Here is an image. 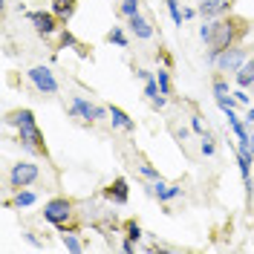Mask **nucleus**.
Wrapping results in <instances>:
<instances>
[{
	"mask_svg": "<svg viewBox=\"0 0 254 254\" xmlns=\"http://www.w3.org/2000/svg\"><path fill=\"white\" fill-rule=\"evenodd\" d=\"M9 125H15L20 130V144L32 150V153H44V136L35 127V113L32 110H17L9 116Z\"/></svg>",
	"mask_w": 254,
	"mask_h": 254,
	"instance_id": "obj_1",
	"label": "nucleus"
},
{
	"mask_svg": "<svg viewBox=\"0 0 254 254\" xmlns=\"http://www.w3.org/2000/svg\"><path fill=\"white\" fill-rule=\"evenodd\" d=\"M214 95H217V101H220V98H228V87H225V81H217V84H214Z\"/></svg>",
	"mask_w": 254,
	"mask_h": 254,
	"instance_id": "obj_23",
	"label": "nucleus"
},
{
	"mask_svg": "<svg viewBox=\"0 0 254 254\" xmlns=\"http://www.w3.org/2000/svg\"><path fill=\"white\" fill-rule=\"evenodd\" d=\"M72 214V202L69 199H49L47 208H44V217H47L52 225H64Z\"/></svg>",
	"mask_w": 254,
	"mask_h": 254,
	"instance_id": "obj_6",
	"label": "nucleus"
},
{
	"mask_svg": "<svg viewBox=\"0 0 254 254\" xmlns=\"http://www.w3.org/2000/svg\"><path fill=\"white\" fill-rule=\"evenodd\" d=\"M234 98H237L240 104H249V95H246V93H234Z\"/></svg>",
	"mask_w": 254,
	"mask_h": 254,
	"instance_id": "obj_30",
	"label": "nucleus"
},
{
	"mask_svg": "<svg viewBox=\"0 0 254 254\" xmlns=\"http://www.w3.org/2000/svg\"><path fill=\"white\" fill-rule=\"evenodd\" d=\"M32 202H35V193H32V190H17V196H15L17 208H29Z\"/></svg>",
	"mask_w": 254,
	"mask_h": 254,
	"instance_id": "obj_17",
	"label": "nucleus"
},
{
	"mask_svg": "<svg viewBox=\"0 0 254 254\" xmlns=\"http://www.w3.org/2000/svg\"><path fill=\"white\" fill-rule=\"evenodd\" d=\"M52 12L61 20H69L72 12H75V0H52Z\"/></svg>",
	"mask_w": 254,
	"mask_h": 254,
	"instance_id": "obj_13",
	"label": "nucleus"
},
{
	"mask_svg": "<svg viewBox=\"0 0 254 254\" xmlns=\"http://www.w3.org/2000/svg\"><path fill=\"white\" fill-rule=\"evenodd\" d=\"M38 179V165H32V162H17L12 165V174H9V182H12V188H26Z\"/></svg>",
	"mask_w": 254,
	"mask_h": 254,
	"instance_id": "obj_4",
	"label": "nucleus"
},
{
	"mask_svg": "<svg viewBox=\"0 0 254 254\" xmlns=\"http://www.w3.org/2000/svg\"><path fill=\"white\" fill-rule=\"evenodd\" d=\"M110 119L116 127H122V130H133V122H130V116L125 110H119V107H110Z\"/></svg>",
	"mask_w": 254,
	"mask_h": 254,
	"instance_id": "obj_16",
	"label": "nucleus"
},
{
	"mask_svg": "<svg viewBox=\"0 0 254 254\" xmlns=\"http://www.w3.org/2000/svg\"><path fill=\"white\" fill-rule=\"evenodd\" d=\"M107 196H110V199H116L119 205H122V202H127V182H125V179H116L110 188H107Z\"/></svg>",
	"mask_w": 254,
	"mask_h": 254,
	"instance_id": "obj_14",
	"label": "nucleus"
},
{
	"mask_svg": "<svg viewBox=\"0 0 254 254\" xmlns=\"http://www.w3.org/2000/svg\"><path fill=\"white\" fill-rule=\"evenodd\" d=\"M127 237H130V240H139V237H142V228H139V225L133 222V225H130V234H127Z\"/></svg>",
	"mask_w": 254,
	"mask_h": 254,
	"instance_id": "obj_27",
	"label": "nucleus"
},
{
	"mask_svg": "<svg viewBox=\"0 0 254 254\" xmlns=\"http://www.w3.org/2000/svg\"><path fill=\"white\" fill-rule=\"evenodd\" d=\"M202 153H205V156H211V153H214V139H211L208 133H202Z\"/></svg>",
	"mask_w": 254,
	"mask_h": 254,
	"instance_id": "obj_24",
	"label": "nucleus"
},
{
	"mask_svg": "<svg viewBox=\"0 0 254 254\" xmlns=\"http://www.w3.org/2000/svg\"><path fill=\"white\" fill-rule=\"evenodd\" d=\"M190 127H193V130H196V133H199V136H202V133H205V127H202V122H199V119H193V122H190Z\"/></svg>",
	"mask_w": 254,
	"mask_h": 254,
	"instance_id": "obj_29",
	"label": "nucleus"
},
{
	"mask_svg": "<svg viewBox=\"0 0 254 254\" xmlns=\"http://www.w3.org/2000/svg\"><path fill=\"white\" fill-rule=\"evenodd\" d=\"M144 81H147V84H144V95H147L156 107H162V104H165V93L159 90V81H153V75H147Z\"/></svg>",
	"mask_w": 254,
	"mask_h": 254,
	"instance_id": "obj_12",
	"label": "nucleus"
},
{
	"mask_svg": "<svg viewBox=\"0 0 254 254\" xmlns=\"http://www.w3.org/2000/svg\"><path fill=\"white\" fill-rule=\"evenodd\" d=\"M110 41H113V44H119V47H127V38H125V32L119 29V26H113V32H110Z\"/></svg>",
	"mask_w": 254,
	"mask_h": 254,
	"instance_id": "obj_21",
	"label": "nucleus"
},
{
	"mask_svg": "<svg viewBox=\"0 0 254 254\" xmlns=\"http://www.w3.org/2000/svg\"><path fill=\"white\" fill-rule=\"evenodd\" d=\"M61 44H64V47H75V38H72L69 32H64V35H61Z\"/></svg>",
	"mask_w": 254,
	"mask_h": 254,
	"instance_id": "obj_26",
	"label": "nucleus"
},
{
	"mask_svg": "<svg viewBox=\"0 0 254 254\" xmlns=\"http://www.w3.org/2000/svg\"><path fill=\"white\" fill-rule=\"evenodd\" d=\"M122 15L125 17L139 15V0H125V3H122Z\"/></svg>",
	"mask_w": 254,
	"mask_h": 254,
	"instance_id": "obj_18",
	"label": "nucleus"
},
{
	"mask_svg": "<svg viewBox=\"0 0 254 254\" xmlns=\"http://www.w3.org/2000/svg\"><path fill=\"white\" fill-rule=\"evenodd\" d=\"M153 193H156V196L162 199V202H168V199H176V196H179L182 190L176 188V185H168V182L156 179V182H153Z\"/></svg>",
	"mask_w": 254,
	"mask_h": 254,
	"instance_id": "obj_10",
	"label": "nucleus"
},
{
	"mask_svg": "<svg viewBox=\"0 0 254 254\" xmlns=\"http://www.w3.org/2000/svg\"><path fill=\"white\" fill-rule=\"evenodd\" d=\"M3 3H6V0H3Z\"/></svg>",
	"mask_w": 254,
	"mask_h": 254,
	"instance_id": "obj_32",
	"label": "nucleus"
},
{
	"mask_svg": "<svg viewBox=\"0 0 254 254\" xmlns=\"http://www.w3.org/2000/svg\"><path fill=\"white\" fill-rule=\"evenodd\" d=\"M211 64H217L222 72H237L240 66L246 64V49H237V47H234V49H222Z\"/></svg>",
	"mask_w": 254,
	"mask_h": 254,
	"instance_id": "obj_5",
	"label": "nucleus"
},
{
	"mask_svg": "<svg viewBox=\"0 0 254 254\" xmlns=\"http://www.w3.org/2000/svg\"><path fill=\"white\" fill-rule=\"evenodd\" d=\"M64 246H66L69 252H81V243L72 237V234H64Z\"/></svg>",
	"mask_w": 254,
	"mask_h": 254,
	"instance_id": "obj_22",
	"label": "nucleus"
},
{
	"mask_svg": "<svg viewBox=\"0 0 254 254\" xmlns=\"http://www.w3.org/2000/svg\"><path fill=\"white\" fill-rule=\"evenodd\" d=\"M231 6V0H199V15L202 17H217Z\"/></svg>",
	"mask_w": 254,
	"mask_h": 254,
	"instance_id": "obj_9",
	"label": "nucleus"
},
{
	"mask_svg": "<svg viewBox=\"0 0 254 254\" xmlns=\"http://www.w3.org/2000/svg\"><path fill=\"white\" fill-rule=\"evenodd\" d=\"M246 125H249V127L254 125V107H252V110H249V116H246Z\"/></svg>",
	"mask_w": 254,
	"mask_h": 254,
	"instance_id": "obj_31",
	"label": "nucleus"
},
{
	"mask_svg": "<svg viewBox=\"0 0 254 254\" xmlns=\"http://www.w3.org/2000/svg\"><path fill=\"white\" fill-rule=\"evenodd\" d=\"M130 29L136 32V38H142V41H147V38L153 35V26H150L142 15H133V17H130Z\"/></svg>",
	"mask_w": 254,
	"mask_h": 254,
	"instance_id": "obj_11",
	"label": "nucleus"
},
{
	"mask_svg": "<svg viewBox=\"0 0 254 254\" xmlns=\"http://www.w3.org/2000/svg\"><path fill=\"white\" fill-rule=\"evenodd\" d=\"M29 81L35 84V90L44 93V95L58 93V81H55V75H52L49 66H32L29 69Z\"/></svg>",
	"mask_w": 254,
	"mask_h": 254,
	"instance_id": "obj_3",
	"label": "nucleus"
},
{
	"mask_svg": "<svg viewBox=\"0 0 254 254\" xmlns=\"http://www.w3.org/2000/svg\"><path fill=\"white\" fill-rule=\"evenodd\" d=\"M159 90H162V93L165 95H171V78H168V69H159Z\"/></svg>",
	"mask_w": 254,
	"mask_h": 254,
	"instance_id": "obj_20",
	"label": "nucleus"
},
{
	"mask_svg": "<svg viewBox=\"0 0 254 254\" xmlns=\"http://www.w3.org/2000/svg\"><path fill=\"white\" fill-rule=\"evenodd\" d=\"M237 84L240 87H254V61L243 64L237 69Z\"/></svg>",
	"mask_w": 254,
	"mask_h": 254,
	"instance_id": "obj_15",
	"label": "nucleus"
},
{
	"mask_svg": "<svg viewBox=\"0 0 254 254\" xmlns=\"http://www.w3.org/2000/svg\"><path fill=\"white\" fill-rule=\"evenodd\" d=\"M211 32H214V23H205V26H202V29H199V38H202V41H211Z\"/></svg>",
	"mask_w": 254,
	"mask_h": 254,
	"instance_id": "obj_25",
	"label": "nucleus"
},
{
	"mask_svg": "<svg viewBox=\"0 0 254 254\" xmlns=\"http://www.w3.org/2000/svg\"><path fill=\"white\" fill-rule=\"evenodd\" d=\"M231 41H234V23H228V20H217V23H214V32H211V41H208V47H211L208 61H214L222 49L231 47Z\"/></svg>",
	"mask_w": 254,
	"mask_h": 254,
	"instance_id": "obj_2",
	"label": "nucleus"
},
{
	"mask_svg": "<svg viewBox=\"0 0 254 254\" xmlns=\"http://www.w3.org/2000/svg\"><path fill=\"white\" fill-rule=\"evenodd\" d=\"M165 3H168V9H171V17H174V23L176 26H182V12H179V3H176V0H165Z\"/></svg>",
	"mask_w": 254,
	"mask_h": 254,
	"instance_id": "obj_19",
	"label": "nucleus"
},
{
	"mask_svg": "<svg viewBox=\"0 0 254 254\" xmlns=\"http://www.w3.org/2000/svg\"><path fill=\"white\" fill-rule=\"evenodd\" d=\"M29 20L35 23V29L41 32V35H52L55 32V17L49 15V12H29Z\"/></svg>",
	"mask_w": 254,
	"mask_h": 254,
	"instance_id": "obj_8",
	"label": "nucleus"
},
{
	"mask_svg": "<svg viewBox=\"0 0 254 254\" xmlns=\"http://www.w3.org/2000/svg\"><path fill=\"white\" fill-rule=\"evenodd\" d=\"M72 113L81 116V119H87V122H95V119H104V116H107L104 107H95V104H90V101H84L81 95L72 98Z\"/></svg>",
	"mask_w": 254,
	"mask_h": 254,
	"instance_id": "obj_7",
	"label": "nucleus"
},
{
	"mask_svg": "<svg viewBox=\"0 0 254 254\" xmlns=\"http://www.w3.org/2000/svg\"><path fill=\"white\" fill-rule=\"evenodd\" d=\"M142 174H144V176H150V179H159L156 168H150V165H142Z\"/></svg>",
	"mask_w": 254,
	"mask_h": 254,
	"instance_id": "obj_28",
	"label": "nucleus"
}]
</instances>
